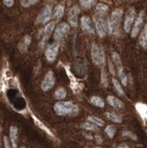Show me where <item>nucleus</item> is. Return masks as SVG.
Instances as JSON below:
<instances>
[{"label": "nucleus", "instance_id": "1", "mask_svg": "<svg viewBox=\"0 0 147 148\" xmlns=\"http://www.w3.org/2000/svg\"><path fill=\"white\" fill-rule=\"evenodd\" d=\"M54 110L58 116H75L79 113V108L70 101H59L54 106Z\"/></svg>", "mask_w": 147, "mask_h": 148}, {"label": "nucleus", "instance_id": "2", "mask_svg": "<svg viewBox=\"0 0 147 148\" xmlns=\"http://www.w3.org/2000/svg\"><path fill=\"white\" fill-rule=\"evenodd\" d=\"M123 16L122 9L117 8L112 12L109 20L107 21L108 24V31L111 34L117 35L119 31H120V22Z\"/></svg>", "mask_w": 147, "mask_h": 148}, {"label": "nucleus", "instance_id": "3", "mask_svg": "<svg viewBox=\"0 0 147 148\" xmlns=\"http://www.w3.org/2000/svg\"><path fill=\"white\" fill-rule=\"evenodd\" d=\"M91 58L93 62L97 66H102L105 61V56L104 49L97 44H93L91 47Z\"/></svg>", "mask_w": 147, "mask_h": 148}, {"label": "nucleus", "instance_id": "4", "mask_svg": "<svg viewBox=\"0 0 147 148\" xmlns=\"http://www.w3.org/2000/svg\"><path fill=\"white\" fill-rule=\"evenodd\" d=\"M94 26H95V31L100 37L105 36L107 32H109L107 22L101 16L94 18Z\"/></svg>", "mask_w": 147, "mask_h": 148}, {"label": "nucleus", "instance_id": "5", "mask_svg": "<svg viewBox=\"0 0 147 148\" xmlns=\"http://www.w3.org/2000/svg\"><path fill=\"white\" fill-rule=\"evenodd\" d=\"M55 82H56V79H55L54 72L52 71H49L45 74V76L42 82V84H41V88H42L43 91L47 92L54 87Z\"/></svg>", "mask_w": 147, "mask_h": 148}, {"label": "nucleus", "instance_id": "6", "mask_svg": "<svg viewBox=\"0 0 147 148\" xmlns=\"http://www.w3.org/2000/svg\"><path fill=\"white\" fill-rule=\"evenodd\" d=\"M58 50H59V45L57 43H53L47 46L44 55L48 62L52 63L56 60L58 54Z\"/></svg>", "mask_w": 147, "mask_h": 148}, {"label": "nucleus", "instance_id": "7", "mask_svg": "<svg viewBox=\"0 0 147 148\" xmlns=\"http://www.w3.org/2000/svg\"><path fill=\"white\" fill-rule=\"evenodd\" d=\"M70 24L68 23H60L56 29L54 30V39L57 41V40H61L64 36H66V34L70 32Z\"/></svg>", "mask_w": 147, "mask_h": 148}, {"label": "nucleus", "instance_id": "8", "mask_svg": "<svg viewBox=\"0 0 147 148\" xmlns=\"http://www.w3.org/2000/svg\"><path fill=\"white\" fill-rule=\"evenodd\" d=\"M80 13V8L77 6H73L70 11H68V24H70L71 27L76 28L78 26V23H79V18H78V16H79Z\"/></svg>", "mask_w": 147, "mask_h": 148}, {"label": "nucleus", "instance_id": "9", "mask_svg": "<svg viewBox=\"0 0 147 148\" xmlns=\"http://www.w3.org/2000/svg\"><path fill=\"white\" fill-rule=\"evenodd\" d=\"M52 17H53V12H52L51 7L46 6V7H44V8L40 12V14L37 17V20H36V22L37 23H46L51 20Z\"/></svg>", "mask_w": 147, "mask_h": 148}, {"label": "nucleus", "instance_id": "10", "mask_svg": "<svg viewBox=\"0 0 147 148\" xmlns=\"http://www.w3.org/2000/svg\"><path fill=\"white\" fill-rule=\"evenodd\" d=\"M135 17V10L133 8L129 9L125 16V21H124V30L126 32H130L131 31V28L133 25V21H134Z\"/></svg>", "mask_w": 147, "mask_h": 148}, {"label": "nucleus", "instance_id": "11", "mask_svg": "<svg viewBox=\"0 0 147 148\" xmlns=\"http://www.w3.org/2000/svg\"><path fill=\"white\" fill-rule=\"evenodd\" d=\"M81 27L83 32H87V34H93L95 32V30L92 24V21L90 20L89 17L87 16H82L81 18Z\"/></svg>", "mask_w": 147, "mask_h": 148}, {"label": "nucleus", "instance_id": "12", "mask_svg": "<svg viewBox=\"0 0 147 148\" xmlns=\"http://www.w3.org/2000/svg\"><path fill=\"white\" fill-rule=\"evenodd\" d=\"M54 29H55V22H49L45 25V27L42 30V32H41V34H40L41 39H42V45L44 44L45 42L48 40L49 36L51 35Z\"/></svg>", "mask_w": 147, "mask_h": 148}, {"label": "nucleus", "instance_id": "13", "mask_svg": "<svg viewBox=\"0 0 147 148\" xmlns=\"http://www.w3.org/2000/svg\"><path fill=\"white\" fill-rule=\"evenodd\" d=\"M142 23H144V12H141L139 16L137 17L136 21H134V24L132 25L131 28V37H136L139 34V32L142 28Z\"/></svg>", "mask_w": 147, "mask_h": 148}, {"label": "nucleus", "instance_id": "14", "mask_svg": "<svg viewBox=\"0 0 147 148\" xmlns=\"http://www.w3.org/2000/svg\"><path fill=\"white\" fill-rule=\"evenodd\" d=\"M31 43V37L30 35H25L19 43V45H18L19 50L21 53H26L29 49Z\"/></svg>", "mask_w": 147, "mask_h": 148}, {"label": "nucleus", "instance_id": "15", "mask_svg": "<svg viewBox=\"0 0 147 148\" xmlns=\"http://www.w3.org/2000/svg\"><path fill=\"white\" fill-rule=\"evenodd\" d=\"M112 59H113V62L115 64V67H116L117 71H118V75H120L121 73L124 72V69H123V65L121 62V58L119 57V55L116 52L113 53L112 56Z\"/></svg>", "mask_w": 147, "mask_h": 148}, {"label": "nucleus", "instance_id": "16", "mask_svg": "<svg viewBox=\"0 0 147 148\" xmlns=\"http://www.w3.org/2000/svg\"><path fill=\"white\" fill-rule=\"evenodd\" d=\"M107 100L108 102V104L115 108H122L124 106L123 102L121 100H119L118 98H117V97L113 96V95H108Z\"/></svg>", "mask_w": 147, "mask_h": 148}, {"label": "nucleus", "instance_id": "17", "mask_svg": "<svg viewBox=\"0 0 147 148\" xmlns=\"http://www.w3.org/2000/svg\"><path fill=\"white\" fill-rule=\"evenodd\" d=\"M10 139L11 142L12 147H17L18 142V129L15 126H11L10 128Z\"/></svg>", "mask_w": 147, "mask_h": 148}, {"label": "nucleus", "instance_id": "18", "mask_svg": "<svg viewBox=\"0 0 147 148\" xmlns=\"http://www.w3.org/2000/svg\"><path fill=\"white\" fill-rule=\"evenodd\" d=\"M139 42L142 47L144 48H147V25H145L142 29L141 34H140V38H139Z\"/></svg>", "mask_w": 147, "mask_h": 148}, {"label": "nucleus", "instance_id": "19", "mask_svg": "<svg viewBox=\"0 0 147 148\" xmlns=\"http://www.w3.org/2000/svg\"><path fill=\"white\" fill-rule=\"evenodd\" d=\"M64 12H65V8L62 5H57V6L55 8L54 12H53V17L56 18V20H59L64 15Z\"/></svg>", "mask_w": 147, "mask_h": 148}, {"label": "nucleus", "instance_id": "20", "mask_svg": "<svg viewBox=\"0 0 147 148\" xmlns=\"http://www.w3.org/2000/svg\"><path fill=\"white\" fill-rule=\"evenodd\" d=\"M90 102L94 106H98V108H104V106H105L104 100L101 98V97H99V96H92Z\"/></svg>", "mask_w": 147, "mask_h": 148}, {"label": "nucleus", "instance_id": "21", "mask_svg": "<svg viewBox=\"0 0 147 148\" xmlns=\"http://www.w3.org/2000/svg\"><path fill=\"white\" fill-rule=\"evenodd\" d=\"M67 95V92L64 88H58V89L55 92V97L57 100H63Z\"/></svg>", "mask_w": 147, "mask_h": 148}, {"label": "nucleus", "instance_id": "22", "mask_svg": "<svg viewBox=\"0 0 147 148\" xmlns=\"http://www.w3.org/2000/svg\"><path fill=\"white\" fill-rule=\"evenodd\" d=\"M105 117H107L109 120H112L114 122H117V123H119L122 121L121 118L119 117L118 115L115 114V113H112V112H107L105 113Z\"/></svg>", "mask_w": 147, "mask_h": 148}, {"label": "nucleus", "instance_id": "23", "mask_svg": "<svg viewBox=\"0 0 147 148\" xmlns=\"http://www.w3.org/2000/svg\"><path fill=\"white\" fill-rule=\"evenodd\" d=\"M108 10V7L107 5H105L103 3H99L96 6V12H97L99 15H104L105 13H107Z\"/></svg>", "mask_w": 147, "mask_h": 148}, {"label": "nucleus", "instance_id": "24", "mask_svg": "<svg viewBox=\"0 0 147 148\" xmlns=\"http://www.w3.org/2000/svg\"><path fill=\"white\" fill-rule=\"evenodd\" d=\"M88 120L93 124L96 125L97 127H101V126H103V125H104L103 120L101 119H99V118H97V117H94V116H89Z\"/></svg>", "mask_w": 147, "mask_h": 148}, {"label": "nucleus", "instance_id": "25", "mask_svg": "<svg viewBox=\"0 0 147 148\" xmlns=\"http://www.w3.org/2000/svg\"><path fill=\"white\" fill-rule=\"evenodd\" d=\"M112 82H113V85H114V87H115V89H116L117 92H118V94L119 95H125V92H124L123 88H122V86H121L120 83H119V82H118V80H116V79H113Z\"/></svg>", "mask_w": 147, "mask_h": 148}, {"label": "nucleus", "instance_id": "26", "mask_svg": "<svg viewBox=\"0 0 147 148\" xmlns=\"http://www.w3.org/2000/svg\"><path fill=\"white\" fill-rule=\"evenodd\" d=\"M95 1L96 0H80V3L82 8L85 9H88L94 6L95 4Z\"/></svg>", "mask_w": 147, "mask_h": 148}, {"label": "nucleus", "instance_id": "27", "mask_svg": "<svg viewBox=\"0 0 147 148\" xmlns=\"http://www.w3.org/2000/svg\"><path fill=\"white\" fill-rule=\"evenodd\" d=\"M101 82H102V85L104 87H107L108 86L107 73V71H105V69H103L102 71H101Z\"/></svg>", "mask_w": 147, "mask_h": 148}, {"label": "nucleus", "instance_id": "28", "mask_svg": "<svg viewBox=\"0 0 147 148\" xmlns=\"http://www.w3.org/2000/svg\"><path fill=\"white\" fill-rule=\"evenodd\" d=\"M105 133L107 134V136L109 138H113L115 136V134H116L117 130L114 126H112V125H109V126H107V128H105Z\"/></svg>", "mask_w": 147, "mask_h": 148}, {"label": "nucleus", "instance_id": "29", "mask_svg": "<svg viewBox=\"0 0 147 148\" xmlns=\"http://www.w3.org/2000/svg\"><path fill=\"white\" fill-rule=\"evenodd\" d=\"M40 0H21V6L23 8H29L35 5L36 3H38Z\"/></svg>", "mask_w": 147, "mask_h": 148}, {"label": "nucleus", "instance_id": "30", "mask_svg": "<svg viewBox=\"0 0 147 148\" xmlns=\"http://www.w3.org/2000/svg\"><path fill=\"white\" fill-rule=\"evenodd\" d=\"M3 141H4V146L6 148H10V147H12V145H11V142L10 140L8 139L7 136H4L3 138Z\"/></svg>", "mask_w": 147, "mask_h": 148}, {"label": "nucleus", "instance_id": "31", "mask_svg": "<svg viewBox=\"0 0 147 148\" xmlns=\"http://www.w3.org/2000/svg\"><path fill=\"white\" fill-rule=\"evenodd\" d=\"M82 128H84L86 130H90V131H94L95 130V127H94V124H90V123H84L82 125Z\"/></svg>", "mask_w": 147, "mask_h": 148}, {"label": "nucleus", "instance_id": "32", "mask_svg": "<svg viewBox=\"0 0 147 148\" xmlns=\"http://www.w3.org/2000/svg\"><path fill=\"white\" fill-rule=\"evenodd\" d=\"M123 136H125V137H130L131 139H136V136L133 134L131 132H123Z\"/></svg>", "mask_w": 147, "mask_h": 148}, {"label": "nucleus", "instance_id": "33", "mask_svg": "<svg viewBox=\"0 0 147 148\" xmlns=\"http://www.w3.org/2000/svg\"><path fill=\"white\" fill-rule=\"evenodd\" d=\"M4 5L8 8H10L14 5V0H3Z\"/></svg>", "mask_w": 147, "mask_h": 148}, {"label": "nucleus", "instance_id": "34", "mask_svg": "<svg viewBox=\"0 0 147 148\" xmlns=\"http://www.w3.org/2000/svg\"><path fill=\"white\" fill-rule=\"evenodd\" d=\"M108 66H109L110 72H111L113 75H116V71H115V67H114V65L111 63V60H109V61H108Z\"/></svg>", "mask_w": 147, "mask_h": 148}, {"label": "nucleus", "instance_id": "35", "mask_svg": "<svg viewBox=\"0 0 147 148\" xmlns=\"http://www.w3.org/2000/svg\"><path fill=\"white\" fill-rule=\"evenodd\" d=\"M119 147H128L127 145H119Z\"/></svg>", "mask_w": 147, "mask_h": 148}, {"label": "nucleus", "instance_id": "36", "mask_svg": "<svg viewBox=\"0 0 147 148\" xmlns=\"http://www.w3.org/2000/svg\"><path fill=\"white\" fill-rule=\"evenodd\" d=\"M1 132H2V131H1V128H0V135H1Z\"/></svg>", "mask_w": 147, "mask_h": 148}]
</instances>
